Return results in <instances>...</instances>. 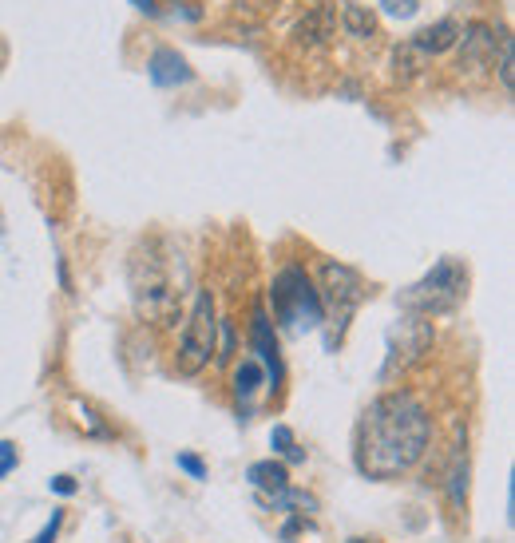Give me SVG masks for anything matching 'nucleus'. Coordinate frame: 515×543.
<instances>
[{
	"label": "nucleus",
	"mask_w": 515,
	"mask_h": 543,
	"mask_svg": "<svg viewBox=\"0 0 515 543\" xmlns=\"http://www.w3.org/2000/svg\"><path fill=\"white\" fill-rule=\"evenodd\" d=\"M432 440V417L405 389L381 393L353 429V464L369 480H397L412 472Z\"/></svg>",
	"instance_id": "f257e3e1"
},
{
	"label": "nucleus",
	"mask_w": 515,
	"mask_h": 543,
	"mask_svg": "<svg viewBox=\"0 0 515 543\" xmlns=\"http://www.w3.org/2000/svg\"><path fill=\"white\" fill-rule=\"evenodd\" d=\"M317 298H321V341L325 353H333L345 341L357 306L365 302V278L345 262H325L317 274Z\"/></svg>",
	"instance_id": "f03ea898"
},
{
	"label": "nucleus",
	"mask_w": 515,
	"mask_h": 543,
	"mask_svg": "<svg viewBox=\"0 0 515 543\" xmlns=\"http://www.w3.org/2000/svg\"><path fill=\"white\" fill-rule=\"evenodd\" d=\"M468 294V266L460 258H440L420 282L405 286L393 302L401 314L412 318H440V314H452Z\"/></svg>",
	"instance_id": "7ed1b4c3"
},
{
	"label": "nucleus",
	"mask_w": 515,
	"mask_h": 543,
	"mask_svg": "<svg viewBox=\"0 0 515 543\" xmlns=\"http://www.w3.org/2000/svg\"><path fill=\"white\" fill-rule=\"evenodd\" d=\"M270 306L286 333H313L321 329V298L302 266H286L270 282Z\"/></svg>",
	"instance_id": "20e7f679"
},
{
	"label": "nucleus",
	"mask_w": 515,
	"mask_h": 543,
	"mask_svg": "<svg viewBox=\"0 0 515 543\" xmlns=\"http://www.w3.org/2000/svg\"><path fill=\"white\" fill-rule=\"evenodd\" d=\"M218 349V314H214V298L210 290H199L195 298V310L183 326V337H179V353H175V369L183 377H195L210 365V353Z\"/></svg>",
	"instance_id": "39448f33"
},
{
	"label": "nucleus",
	"mask_w": 515,
	"mask_h": 543,
	"mask_svg": "<svg viewBox=\"0 0 515 543\" xmlns=\"http://www.w3.org/2000/svg\"><path fill=\"white\" fill-rule=\"evenodd\" d=\"M432 337H436V329H432L428 318H412V314H405L401 322H393L389 333H385V365H381V381L397 377L401 369H409L412 361H420V357L428 353Z\"/></svg>",
	"instance_id": "423d86ee"
},
{
	"label": "nucleus",
	"mask_w": 515,
	"mask_h": 543,
	"mask_svg": "<svg viewBox=\"0 0 515 543\" xmlns=\"http://www.w3.org/2000/svg\"><path fill=\"white\" fill-rule=\"evenodd\" d=\"M131 290H135V306H139L147 318H167L171 306H175L171 278L163 274V262H159L151 250L131 258Z\"/></svg>",
	"instance_id": "0eeeda50"
},
{
	"label": "nucleus",
	"mask_w": 515,
	"mask_h": 543,
	"mask_svg": "<svg viewBox=\"0 0 515 543\" xmlns=\"http://www.w3.org/2000/svg\"><path fill=\"white\" fill-rule=\"evenodd\" d=\"M250 341H254V353H258V365L266 369V389L278 393L282 381H286V369H282V353H278V337H274V322L266 318L262 306H254L250 314Z\"/></svg>",
	"instance_id": "6e6552de"
},
{
	"label": "nucleus",
	"mask_w": 515,
	"mask_h": 543,
	"mask_svg": "<svg viewBox=\"0 0 515 543\" xmlns=\"http://www.w3.org/2000/svg\"><path fill=\"white\" fill-rule=\"evenodd\" d=\"M147 76H151L155 88H183V84L195 80L191 64H187L175 48H155L151 60H147Z\"/></svg>",
	"instance_id": "1a4fd4ad"
},
{
	"label": "nucleus",
	"mask_w": 515,
	"mask_h": 543,
	"mask_svg": "<svg viewBox=\"0 0 515 543\" xmlns=\"http://www.w3.org/2000/svg\"><path fill=\"white\" fill-rule=\"evenodd\" d=\"M262 385H266V369L258 365V357H246V361L234 369V401H238L242 421H250L254 397H258V389H262Z\"/></svg>",
	"instance_id": "9d476101"
},
{
	"label": "nucleus",
	"mask_w": 515,
	"mask_h": 543,
	"mask_svg": "<svg viewBox=\"0 0 515 543\" xmlns=\"http://www.w3.org/2000/svg\"><path fill=\"white\" fill-rule=\"evenodd\" d=\"M246 480H250V488H254L262 500H270V496H278V492L290 488V468H286L282 460H254V464L246 468Z\"/></svg>",
	"instance_id": "9b49d317"
},
{
	"label": "nucleus",
	"mask_w": 515,
	"mask_h": 543,
	"mask_svg": "<svg viewBox=\"0 0 515 543\" xmlns=\"http://www.w3.org/2000/svg\"><path fill=\"white\" fill-rule=\"evenodd\" d=\"M460 32H464V28H460L456 20L444 16V20L428 24L424 32H416V36H412V48H416L420 56H440V52H448V48L460 44Z\"/></svg>",
	"instance_id": "f8f14e48"
},
{
	"label": "nucleus",
	"mask_w": 515,
	"mask_h": 543,
	"mask_svg": "<svg viewBox=\"0 0 515 543\" xmlns=\"http://www.w3.org/2000/svg\"><path fill=\"white\" fill-rule=\"evenodd\" d=\"M294 36H298L302 44H325V40L333 36V12H329V8H313L306 20L294 28Z\"/></svg>",
	"instance_id": "ddd939ff"
},
{
	"label": "nucleus",
	"mask_w": 515,
	"mask_h": 543,
	"mask_svg": "<svg viewBox=\"0 0 515 543\" xmlns=\"http://www.w3.org/2000/svg\"><path fill=\"white\" fill-rule=\"evenodd\" d=\"M270 448H274V456H282L286 464H302L306 460V452H302V444H298V436L290 425H274L270 429Z\"/></svg>",
	"instance_id": "4468645a"
},
{
	"label": "nucleus",
	"mask_w": 515,
	"mask_h": 543,
	"mask_svg": "<svg viewBox=\"0 0 515 543\" xmlns=\"http://www.w3.org/2000/svg\"><path fill=\"white\" fill-rule=\"evenodd\" d=\"M448 500H452V508H464V504H468V452H456V460H452V472H448Z\"/></svg>",
	"instance_id": "2eb2a0df"
},
{
	"label": "nucleus",
	"mask_w": 515,
	"mask_h": 543,
	"mask_svg": "<svg viewBox=\"0 0 515 543\" xmlns=\"http://www.w3.org/2000/svg\"><path fill=\"white\" fill-rule=\"evenodd\" d=\"M341 24H345V32H349V36H357V40H365V36H373V32H377L373 12H369V8H361V4H345Z\"/></svg>",
	"instance_id": "dca6fc26"
},
{
	"label": "nucleus",
	"mask_w": 515,
	"mask_h": 543,
	"mask_svg": "<svg viewBox=\"0 0 515 543\" xmlns=\"http://www.w3.org/2000/svg\"><path fill=\"white\" fill-rule=\"evenodd\" d=\"M393 64H397V80H412V76L428 64V56H420V52L412 48V40H405V44L393 52Z\"/></svg>",
	"instance_id": "f3484780"
},
{
	"label": "nucleus",
	"mask_w": 515,
	"mask_h": 543,
	"mask_svg": "<svg viewBox=\"0 0 515 543\" xmlns=\"http://www.w3.org/2000/svg\"><path fill=\"white\" fill-rule=\"evenodd\" d=\"M512 80H515V40L512 36H500V84H504L508 96H512Z\"/></svg>",
	"instance_id": "a211bd4d"
},
{
	"label": "nucleus",
	"mask_w": 515,
	"mask_h": 543,
	"mask_svg": "<svg viewBox=\"0 0 515 543\" xmlns=\"http://www.w3.org/2000/svg\"><path fill=\"white\" fill-rule=\"evenodd\" d=\"M60 528H64V508H52V516H48V524L32 536L28 543H56V536H60Z\"/></svg>",
	"instance_id": "6ab92c4d"
},
{
	"label": "nucleus",
	"mask_w": 515,
	"mask_h": 543,
	"mask_svg": "<svg viewBox=\"0 0 515 543\" xmlns=\"http://www.w3.org/2000/svg\"><path fill=\"white\" fill-rule=\"evenodd\" d=\"M175 464H179V472H187L191 480H206V464L195 456V452H179V456H175Z\"/></svg>",
	"instance_id": "aec40b11"
},
{
	"label": "nucleus",
	"mask_w": 515,
	"mask_h": 543,
	"mask_svg": "<svg viewBox=\"0 0 515 543\" xmlns=\"http://www.w3.org/2000/svg\"><path fill=\"white\" fill-rule=\"evenodd\" d=\"M381 8H385L389 16H397V20H409V16H416L420 0H381Z\"/></svg>",
	"instance_id": "412c9836"
},
{
	"label": "nucleus",
	"mask_w": 515,
	"mask_h": 543,
	"mask_svg": "<svg viewBox=\"0 0 515 543\" xmlns=\"http://www.w3.org/2000/svg\"><path fill=\"white\" fill-rule=\"evenodd\" d=\"M20 464V452H16V444L12 440H0V480L12 472Z\"/></svg>",
	"instance_id": "4be33fe9"
},
{
	"label": "nucleus",
	"mask_w": 515,
	"mask_h": 543,
	"mask_svg": "<svg viewBox=\"0 0 515 543\" xmlns=\"http://www.w3.org/2000/svg\"><path fill=\"white\" fill-rule=\"evenodd\" d=\"M48 488H52L56 496H76V492H80V484H76L72 476H52V480H48Z\"/></svg>",
	"instance_id": "5701e85b"
},
{
	"label": "nucleus",
	"mask_w": 515,
	"mask_h": 543,
	"mask_svg": "<svg viewBox=\"0 0 515 543\" xmlns=\"http://www.w3.org/2000/svg\"><path fill=\"white\" fill-rule=\"evenodd\" d=\"M218 329H222V353H218V361H230V353H234V329H230V322H218Z\"/></svg>",
	"instance_id": "b1692460"
},
{
	"label": "nucleus",
	"mask_w": 515,
	"mask_h": 543,
	"mask_svg": "<svg viewBox=\"0 0 515 543\" xmlns=\"http://www.w3.org/2000/svg\"><path fill=\"white\" fill-rule=\"evenodd\" d=\"M131 4H135V8H139V12H147V16H151V12H155V0H131Z\"/></svg>",
	"instance_id": "393cba45"
},
{
	"label": "nucleus",
	"mask_w": 515,
	"mask_h": 543,
	"mask_svg": "<svg viewBox=\"0 0 515 543\" xmlns=\"http://www.w3.org/2000/svg\"><path fill=\"white\" fill-rule=\"evenodd\" d=\"M349 543H373V540H349Z\"/></svg>",
	"instance_id": "a878e982"
}]
</instances>
